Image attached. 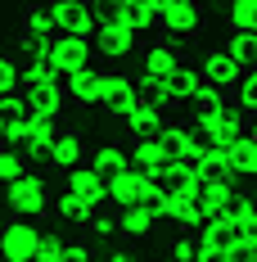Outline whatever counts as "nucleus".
I'll list each match as a JSON object with an SVG mask.
<instances>
[{"instance_id": "obj_29", "label": "nucleus", "mask_w": 257, "mask_h": 262, "mask_svg": "<svg viewBox=\"0 0 257 262\" xmlns=\"http://www.w3.org/2000/svg\"><path fill=\"white\" fill-rule=\"evenodd\" d=\"M27 95L23 91H18V86H14V91H0V118H9V113H27Z\"/></svg>"}, {"instance_id": "obj_10", "label": "nucleus", "mask_w": 257, "mask_h": 262, "mask_svg": "<svg viewBox=\"0 0 257 262\" xmlns=\"http://www.w3.org/2000/svg\"><path fill=\"white\" fill-rule=\"evenodd\" d=\"M239 73H244V63H239V59H235L226 46H221V50H207V54H203V77L212 81L217 91H226V95H230L235 81H239Z\"/></svg>"}, {"instance_id": "obj_15", "label": "nucleus", "mask_w": 257, "mask_h": 262, "mask_svg": "<svg viewBox=\"0 0 257 262\" xmlns=\"http://www.w3.org/2000/svg\"><path fill=\"white\" fill-rule=\"evenodd\" d=\"M162 185H167V181H162ZM158 217H167V222H176L180 231H194V226L203 222V212L194 208V204H190L185 194H176L172 185H167V194H162V204H158Z\"/></svg>"}, {"instance_id": "obj_7", "label": "nucleus", "mask_w": 257, "mask_h": 262, "mask_svg": "<svg viewBox=\"0 0 257 262\" xmlns=\"http://www.w3.org/2000/svg\"><path fill=\"white\" fill-rule=\"evenodd\" d=\"M95 54H100L104 63H118V59H131V54L140 50V36L131 32V27L113 23V27H95Z\"/></svg>"}, {"instance_id": "obj_13", "label": "nucleus", "mask_w": 257, "mask_h": 262, "mask_svg": "<svg viewBox=\"0 0 257 262\" xmlns=\"http://www.w3.org/2000/svg\"><path fill=\"white\" fill-rule=\"evenodd\" d=\"M81 149H86V140H81L77 127H59L50 140V167L54 172H68V167H77L81 163Z\"/></svg>"}, {"instance_id": "obj_3", "label": "nucleus", "mask_w": 257, "mask_h": 262, "mask_svg": "<svg viewBox=\"0 0 257 262\" xmlns=\"http://www.w3.org/2000/svg\"><path fill=\"white\" fill-rule=\"evenodd\" d=\"M140 100V86H135V77H127V73H104L100 81V100H95V108H104L108 118H127V108Z\"/></svg>"}, {"instance_id": "obj_27", "label": "nucleus", "mask_w": 257, "mask_h": 262, "mask_svg": "<svg viewBox=\"0 0 257 262\" xmlns=\"http://www.w3.org/2000/svg\"><path fill=\"white\" fill-rule=\"evenodd\" d=\"M27 122H32V108H27V113H9V118H5V145H23L27 140Z\"/></svg>"}, {"instance_id": "obj_20", "label": "nucleus", "mask_w": 257, "mask_h": 262, "mask_svg": "<svg viewBox=\"0 0 257 262\" xmlns=\"http://www.w3.org/2000/svg\"><path fill=\"white\" fill-rule=\"evenodd\" d=\"M162 118H167V113H162L154 100H145V95H140V100L127 108V118H122V122H127L131 131H158V127H162Z\"/></svg>"}, {"instance_id": "obj_24", "label": "nucleus", "mask_w": 257, "mask_h": 262, "mask_svg": "<svg viewBox=\"0 0 257 262\" xmlns=\"http://www.w3.org/2000/svg\"><path fill=\"white\" fill-rule=\"evenodd\" d=\"M23 172H32L27 154H18L14 145H0V181H18Z\"/></svg>"}, {"instance_id": "obj_25", "label": "nucleus", "mask_w": 257, "mask_h": 262, "mask_svg": "<svg viewBox=\"0 0 257 262\" xmlns=\"http://www.w3.org/2000/svg\"><path fill=\"white\" fill-rule=\"evenodd\" d=\"M63 249H68V239H63V235L41 231V239H36V262H63Z\"/></svg>"}, {"instance_id": "obj_37", "label": "nucleus", "mask_w": 257, "mask_h": 262, "mask_svg": "<svg viewBox=\"0 0 257 262\" xmlns=\"http://www.w3.org/2000/svg\"><path fill=\"white\" fill-rule=\"evenodd\" d=\"M0 145H5V118H0Z\"/></svg>"}, {"instance_id": "obj_28", "label": "nucleus", "mask_w": 257, "mask_h": 262, "mask_svg": "<svg viewBox=\"0 0 257 262\" xmlns=\"http://www.w3.org/2000/svg\"><path fill=\"white\" fill-rule=\"evenodd\" d=\"M18 73H23V63H18L14 54L0 50V91H14V86H18Z\"/></svg>"}, {"instance_id": "obj_23", "label": "nucleus", "mask_w": 257, "mask_h": 262, "mask_svg": "<svg viewBox=\"0 0 257 262\" xmlns=\"http://www.w3.org/2000/svg\"><path fill=\"white\" fill-rule=\"evenodd\" d=\"M230 95L248 108V113H257V63H244V73H239V81H235Z\"/></svg>"}, {"instance_id": "obj_30", "label": "nucleus", "mask_w": 257, "mask_h": 262, "mask_svg": "<svg viewBox=\"0 0 257 262\" xmlns=\"http://www.w3.org/2000/svg\"><path fill=\"white\" fill-rule=\"evenodd\" d=\"M86 231H90V235H113V231H118V212H108V217H104V212L95 208L90 217H86Z\"/></svg>"}, {"instance_id": "obj_22", "label": "nucleus", "mask_w": 257, "mask_h": 262, "mask_svg": "<svg viewBox=\"0 0 257 262\" xmlns=\"http://www.w3.org/2000/svg\"><path fill=\"white\" fill-rule=\"evenodd\" d=\"M23 32L27 36H54L59 27H54V18H50V5H27L23 9Z\"/></svg>"}, {"instance_id": "obj_12", "label": "nucleus", "mask_w": 257, "mask_h": 262, "mask_svg": "<svg viewBox=\"0 0 257 262\" xmlns=\"http://www.w3.org/2000/svg\"><path fill=\"white\" fill-rule=\"evenodd\" d=\"M68 190H73L77 199H86L90 208H104V204H108V181H104L95 167H81V163L68 167Z\"/></svg>"}, {"instance_id": "obj_18", "label": "nucleus", "mask_w": 257, "mask_h": 262, "mask_svg": "<svg viewBox=\"0 0 257 262\" xmlns=\"http://www.w3.org/2000/svg\"><path fill=\"white\" fill-rule=\"evenodd\" d=\"M226 163H230L235 177H257V140L244 131L239 140H230V149H226Z\"/></svg>"}, {"instance_id": "obj_31", "label": "nucleus", "mask_w": 257, "mask_h": 262, "mask_svg": "<svg viewBox=\"0 0 257 262\" xmlns=\"http://www.w3.org/2000/svg\"><path fill=\"white\" fill-rule=\"evenodd\" d=\"M239 235H244V249H248V258H257V208L248 217H239Z\"/></svg>"}, {"instance_id": "obj_11", "label": "nucleus", "mask_w": 257, "mask_h": 262, "mask_svg": "<svg viewBox=\"0 0 257 262\" xmlns=\"http://www.w3.org/2000/svg\"><path fill=\"white\" fill-rule=\"evenodd\" d=\"M100 81H104V68H95V63L73 68V73H68V100H73L77 108H95V100H100Z\"/></svg>"}, {"instance_id": "obj_2", "label": "nucleus", "mask_w": 257, "mask_h": 262, "mask_svg": "<svg viewBox=\"0 0 257 262\" xmlns=\"http://www.w3.org/2000/svg\"><path fill=\"white\" fill-rule=\"evenodd\" d=\"M5 204H9V212L14 217H41V212H50V185H45V177L32 167V172H23L18 181H5Z\"/></svg>"}, {"instance_id": "obj_5", "label": "nucleus", "mask_w": 257, "mask_h": 262, "mask_svg": "<svg viewBox=\"0 0 257 262\" xmlns=\"http://www.w3.org/2000/svg\"><path fill=\"white\" fill-rule=\"evenodd\" d=\"M158 32L194 41L203 32V5H194V0H167L162 5V18H158Z\"/></svg>"}, {"instance_id": "obj_17", "label": "nucleus", "mask_w": 257, "mask_h": 262, "mask_svg": "<svg viewBox=\"0 0 257 262\" xmlns=\"http://www.w3.org/2000/svg\"><path fill=\"white\" fill-rule=\"evenodd\" d=\"M203 68H190V63H185V59H180L176 68H172V73H167V91H172V95H176L180 104H190V100H194V91H199V86H203Z\"/></svg>"}, {"instance_id": "obj_36", "label": "nucleus", "mask_w": 257, "mask_h": 262, "mask_svg": "<svg viewBox=\"0 0 257 262\" xmlns=\"http://www.w3.org/2000/svg\"><path fill=\"white\" fill-rule=\"evenodd\" d=\"M248 136H253V140H257V113H253V122H248Z\"/></svg>"}, {"instance_id": "obj_38", "label": "nucleus", "mask_w": 257, "mask_h": 262, "mask_svg": "<svg viewBox=\"0 0 257 262\" xmlns=\"http://www.w3.org/2000/svg\"><path fill=\"white\" fill-rule=\"evenodd\" d=\"M226 5H230V0H226Z\"/></svg>"}, {"instance_id": "obj_6", "label": "nucleus", "mask_w": 257, "mask_h": 262, "mask_svg": "<svg viewBox=\"0 0 257 262\" xmlns=\"http://www.w3.org/2000/svg\"><path fill=\"white\" fill-rule=\"evenodd\" d=\"M154 181H158V172H149V167H135V163H131L127 172L108 177V204H113V208H127V204H140L145 185H154Z\"/></svg>"}, {"instance_id": "obj_1", "label": "nucleus", "mask_w": 257, "mask_h": 262, "mask_svg": "<svg viewBox=\"0 0 257 262\" xmlns=\"http://www.w3.org/2000/svg\"><path fill=\"white\" fill-rule=\"evenodd\" d=\"M32 59H45L50 68H59V73H73V68H81V63L95 59V46H90V36L54 32V36H41V46H36Z\"/></svg>"}, {"instance_id": "obj_14", "label": "nucleus", "mask_w": 257, "mask_h": 262, "mask_svg": "<svg viewBox=\"0 0 257 262\" xmlns=\"http://www.w3.org/2000/svg\"><path fill=\"white\" fill-rule=\"evenodd\" d=\"M158 226V212L145 208V204H127V208H118V235L127 239H149Z\"/></svg>"}, {"instance_id": "obj_19", "label": "nucleus", "mask_w": 257, "mask_h": 262, "mask_svg": "<svg viewBox=\"0 0 257 262\" xmlns=\"http://www.w3.org/2000/svg\"><path fill=\"white\" fill-rule=\"evenodd\" d=\"M90 167H95L104 181H108V177H118V172H127V167H131V149H127V145H113V140H108V145H100V149H95Z\"/></svg>"}, {"instance_id": "obj_26", "label": "nucleus", "mask_w": 257, "mask_h": 262, "mask_svg": "<svg viewBox=\"0 0 257 262\" xmlns=\"http://www.w3.org/2000/svg\"><path fill=\"white\" fill-rule=\"evenodd\" d=\"M226 50L239 59V63H257V32H230V46Z\"/></svg>"}, {"instance_id": "obj_33", "label": "nucleus", "mask_w": 257, "mask_h": 262, "mask_svg": "<svg viewBox=\"0 0 257 262\" xmlns=\"http://www.w3.org/2000/svg\"><path fill=\"white\" fill-rule=\"evenodd\" d=\"M167 253L180 258V262H190V258H194V239H190V235H176L172 244H167Z\"/></svg>"}, {"instance_id": "obj_8", "label": "nucleus", "mask_w": 257, "mask_h": 262, "mask_svg": "<svg viewBox=\"0 0 257 262\" xmlns=\"http://www.w3.org/2000/svg\"><path fill=\"white\" fill-rule=\"evenodd\" d=\"M127 149H131V163H135V167H149V172H158V167L172 163V149H167L162 131H131Z\"/></svg>"}, {"instance_id": "obj_35", "label": "nucleus", "mask_w": 257, "mask_h": 262, "mask_svg": "<svg viewBox=\"0 0 257 262\" xmlns=\"http://www.w3.org/2000/svg\"><path fill=\"white\" fill-rule=\"evenodd\" d=\"M244 5H248V14H253V23H257V0H244Z\"/></svg>"}, {"instance_id": "obj_4", "label": "nucleus", "mask_w": 257, "mask_h": 262, "mask_svg": "<svg viewBox=\"0 0 257 262\" xmlns=\"http://www.w3.org/2000/svg\"><path fill=\"white\" fill-rule=\"evenodd\" d=\"M36 239H41V231H36L27 217L5 222V226H0V258L5 262H32L36 258Z\"/></svg>"}, {"instance_id": "obj_21", "label": "nucleus", "mask_w": 257, "mask_h": 262, "mask_svg": "<svg viewBox=\"0 0 257 262\" xmlns=\"http://www.w3.org/2000/svg\"><path fill=\"white\" fill-rule=\"evenodd\" d=\"M50 212H54V217H63V222H73V226H86V217H90L95 208H90L86 199H77V194L68 190L63 199H54V204H50Z\"/></svg>"}, {"instance_id": "obj_16", "label": "nucleus", "mask_w": 257, "mask_h": 262, "mask_svg": "<svg viewBox=\"0 0 257 262\" xmlns=\"http://www.w3.org/2000/svg\"><path fill=\"white\" fill-rule=\"evenodd\" d=\"M180 63V50L172 41H158L145 50V68H140V77H154V81H167V73Z\"/></svg>"}, {"instance_id": "obj_9", "label": "nucleus", "mask_w": 257, "mask_h": 262, "mask_svg": "<svg viewBox=\"0 0 257 262\" xmlns=\"http://www.w3.org/2000/svg\"><path fill=\"white\" fill-rule=\"evenodd\" d=\"M50 18L59 32H73V36H95V14L86 0H50Z\"/></svg>"}, {"instance_id": "obj_32", "label": "nucleus", "mask_w": 257, "mask_h": 262, "mask_svg": "<svg viewBox=\"0 0 257 262\" xmlns=\"http://www.w3.org/2000/svg\"><path fill=\"white\" fill-rule=\"evenodd\" d=\"M248 27H253L248 5H244V0H230V32H248Z\"/></svg>"}, {"instance_id": "obj_34", "label": "nucleus", "mask_w": 257, "mask_h": 262, "mask_svg": "<svg viewBox=\"0 0 257 262\" xmlns=\"http://www.w3.org/2000/svg\"><path fill=\"white\" fill-rule=\"evenodd\" d=\"M86 258H90V244H86V239H73V244L63 249V262H86Z\"/></svg>"}]
</instances>
